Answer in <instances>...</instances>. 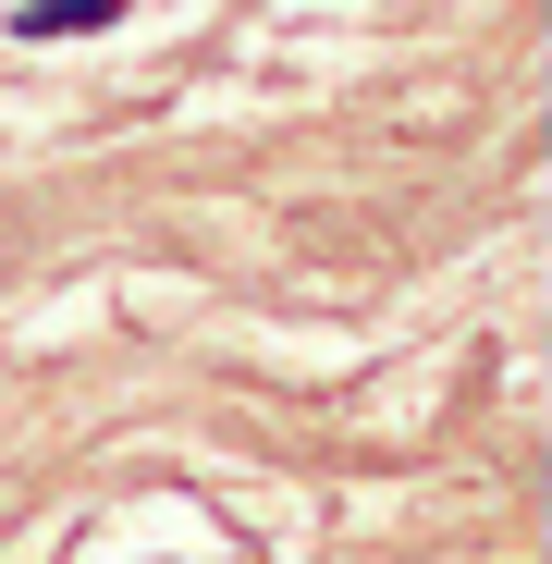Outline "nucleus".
Returning <instances> with one entry per match:
<instances>
[{
    "mask_svg": "<svg viewBox=\"0 0 552 564\" xmlns=\"http://www.w3.org/2000/svg\"><path fill=\"white\" fill-rule=\"evenodd\" d=\"M13 25H25V37H62V25H111V0H25Z\"/></svg>",
    "mask_w": 552,
    "mask_h": 564,
    "instance_id": "obj_1",
    "label": "nucleus"
}]
</instances>
